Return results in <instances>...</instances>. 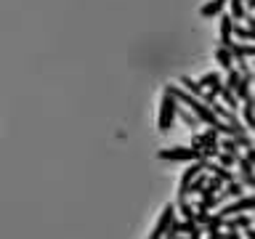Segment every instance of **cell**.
Here are the masks:
<instances>
[{"label":"cell","mask_w":255,"mask_h":239,"mask_svg":"<svg viewBox=\"0 0 255 239\" xmlns=\"http://www.w3.org/2000/svg\"><path fill=\"white\" fill-rule=\"evenodd\" d=\"M229 16H231L234 21H245V16H247L245 0H229Z\"/></svg>","instance_id":"obj_10"},{"label":"cell","mask_w":255,"mask_h":239,"mask_svg":"<svg viewBox=\"0 0 255 239\" xmlns=\"http://www.w3.org/2000/svg\"><path fill=\"white\" fill-rule=\"evenodd\" d=\"M237 167H239V181H242L245 186L255 189V165L247 162V159L239 154V157H237Z\"/></svg>","instance_id":"obj_6"},{"label":"cell","mask_w":255,"mask_h":239,"mask_svg":"<svg viewBox=\"0 0 255 239\" xmlns=\"http://www.w3.org/2000/svg\"><path fill=\"white\" fill-rule=\"evenodd\" d=\"M205 183H207V170H202L194 181L189 183V194H199V191L205 189Z\"/></svg>","instance_id":"obj_13"},{"label":"cell","mask_w":255,"mask_h":239,"mask_svg":"<svg viewBox=\"0 0 255 239\" xmlns=\"http://www.w3.org/2000/svg\"><path fill=\"white\" fill-rule=\"evenodd\" d=\"M205 170V159H194V162L189 165V170L183 173V178H181V186H178V199H186L189 197V183L197 178L199 173Z\"/></svg>","instance_id":"obj_3"},{"label":"cell","mask_w":255,"mask_h":239,"mask_svg":"<svg viewBox=\"0 0 255 239\" xmlns=\"http://www.w3.org/2000/svg\"><path fill=\"white\" fill-rule=\"evenodd\" d=\"M253 83H255V77H253Z\"/></svg>","instance_id":"obj_29"},{"label":"cell","mask_w":255,"mask_h":239,"mask_svg":"<svg viewBox=\"0 0 255 239\" xmlns=\"http://www.w3.org/2000/svg\"><path fill=\"white\" fill-rule=\"evenodd\" d=\"M215 61H218L221 69H226V72L234 69V56H231V51H229V48H223V45L215 48Z\"/></svg>","instance_id":"obj_9"},{"label":"cell","mask_w":255,"mask_h":239,"mask_svg":"<svg viewBox=\"0 0 255 239\" xmlns=\"http://www.w3.org/2000/svg\"><path fill=\"white\" fill-rule=\"evenodd\" d=\"M178 213L183 215V221H191V223H194V207H191L186 199H178Z\"/></svg>","instance_id":"obj_16"},{"label":"cell","mask_w":255,"mask_h":239,"mask_svg":"<svg viewBox=\"0 0 255 239\" xmlns=\"http://www.w3.org/2000/svg\"><path fill=\"white\" fill-rule=\"evenodd\" d=\"M253 213H255V210H253ZM253 221H255V215H253Z\"/></svg>","instance_id":"obj_28"},{"label":"cell","mask_w":255,"mask_h":239,"mask_svg":"<svg viewBox=\"0 0 255 239\" xmlns=\"http://www.w3.org/2000/svg\"><path fill=\"white\" fill-rule=\"evenodd\" d=\"M186 234H189V239H202V234H205V231H202V226H197V223H191Z\"/></svg>","instance_id":"obj_20"},{"label":"cell","mask_w":255,"mask_h":239,"mask_svg":"<svg viewBox=\"0 0 255 239\" xmlns=\"http://www.w3.org/2000/svg\"><path fill=\"white\" fill-rule=\"evenodd\" d=\"M234 35L242 40V43H247V40H250V32H247V27H242L239 21H234Z\"/></svg>","instance_id":"obj_19"},{"label":"cell","mask_w":255,"mask_h":239,"mask_svg":"<svg viewBox=\"0 0 255 239\" xmlns=\"http://www.w3.org/2000/svg\"><path fill=\"white\" fill-rule=\"evenodd\" d=\"M245 5H247V8H253V11H255V0H247Z\"/></svg>","instance_id":"obj_25"},{"label":"cell","mask_w":255,"mask_h":239,"mask_svg":"<svg viewBox=\"0 0 255 239\" xmlns=\"http://www.w3.org/2000/svg\"><path fill=\"white\" fill-rule=\"evenodd\" d=\"M253 112H255V99H253Z\"/></svg>","instance_id":"obj_27"},{"label":"cell","mask_w":255,"mask_h":239,"mask_svg":"<svg viewBox=\"0 0 255 239\" xmlns=\"http://www.w3.org/2000/svg\"><path fill=\"white\" fill-rule=\"evenodd\" d=\"M223 221H226V218H223L221 213H215V215H210V221L205 223V231H210V229H221V226H223Z\"/></svg>","instance_id":"obj_18"},{"label":"cell","mask_w":255,"mask_h":239,"mask_svg":"<svg viewBox=\"0 0 255 239\" xmlns=\"http://www.w3.org/2000/svg\"><path fill=\"white\" fill-rule=\"evenodd\" d=\"M218 96L223 99V107L231 109V112H237V109H239V104H242V101H239L237 96H234V91H229V88H223V91H221Z\"/></svg>","instance_id":"obj_12"},{"label":"cell","mask_w":255,"mask_h":239,"mask_svg":"<svg viewBox=\"0 0 255 239\" xmlns=\"http://www.w3.org/2000/svg\"><path fill=\"white\" fill-rule=\"evenodd\" d=\"M175 117H178V101H175V96L165 88L162 99H159V115H157V127L159 133H167L175 122Z\"/></svg>","instance_id":"obj_1"},{"label":"cell","mask_w":255,"mask_h":239,"mask_svg":"<svg viewBox=\"0 0 255 239\" xmlns=\"http://www.w3.org/2000/svg\"><path fill=\"white\" fill-rule=\"evenodd\" d=\"M218 21H221V45L231 48L234 45V19H231L229 13H221Z\"/></svg>","instance_id":"obj_5"},{"label":"cell","mask_w":255,"mask_h":239,"mask_svg":"<svg viewBox=\"0 0 255 239\" xmlns=\"http://www.w3.org/2000/svg\"><path fill=\"white\" fill-rule=\"evenodd\" d=\"M237 157L239 154H229V151H218V154H215L218 165H223V167H234L237 165Z\"/></svg>","instance_id":"obj_15"},{"label":"cell","mask_w":255,"mask_h":239,"mask_svg":"<svg viewBox=\"0 0 255 239\" xmlns=\"http://www.w3.org/2000/svg\"><path fill=\"white\" fill-rule=\"evenodd\" d=\"M245 159H247V162H253V165H255V146L245 149Z\"/></svg>","instance_id":"obj_23"},{"label":"cell","mask_w":255,"mask_h":239,"mask_svg":"<svg viewBox=\"0 0 255 239\" xmlns=\"http://www.w3.org/2000/svg\"><path fill=\"white\" fill-rule=\"evenodd\" d=\"M159 159H167V162H194V159H202L199 154V146L191 143V146H173V149H159L157 151Z\"/></svg>","instance_id":"obj_2"},{"label":"cell","mask_w":255,"mask_h":239,"mask_svg":"<svg viewBox=\"0 0 255 239\" xmlns=\"http://www.w3.org/2000/svg\"><path fill=\"white\" fill-rule=\"evenodd\" d=\"M178 115H181V120H183V122H186L189 127H199V125H202V122H199V120H197L194 115H191V112H189L186 107H181V104H178Z\"/></svg>","instance_id":"obj_14"},{"label":"cell","mask_w":255,"mask_h":239,"mask_svg":"<svg viewBox=\"0 0 255 239\" xmlns=\"http://www.w3.org/2000/svg\"><path fill=\"white\" fill-rule=\"evenodd\" d=\"M223 239H242V231H239V229H229L226 234H223Z\"/></svg>","instance_id":"obj_21"},{"label":"cell","mask_w":255,"mask_h":239,"mask_svg":"<svg viewBox=\"0 0 255 239\" xmlns=\"http://www.w3.org/2000/svg\"><path fill=\"white\" fill-rule=\"evenodd\" d=\"M173 221H175V207L173 205H165V210H162V215H159V221L154 223L149 239H165V231H167V226H170Z\"/></svg>","instance_id":"obj_4"},{"label":"cell","mask_w":255,"mask_h":239,"mask_svg":"<svg viewBox=\"0 0 255 239\" xmlns=\"http://www.w3.org/2000/svg\"><path fill=\"white\" fill-rule=\"evenodd\" d=\"M205 234H207V239H223L221 229H210V231H205Z\"/></svg>","instance_id":"obj_22"},{"label":"cell","mask_w":255,"mask_h":239,"mask_svg":"<svg viewBox=\"0 0 255 239\" xmlns=\"http://www.w3.org/2000/svg\"><path fill=\"white\" fill-rule=\"evenodd\" d=\"M205 170L213 173V178H218L221 183L234 181V170H231V167H223V165H218V162H213V159H205Z\"/></svg>","instance_id":"obj_7"},{"label":"cell","mask_w":255,"mask_h":239,"mask_svg":"<svg viewBox=\"0 0 255 239\" xmlns=\"http://www.w3.org/2000/svg\"><path fill=\"white\" fill-rule=\"evenodd\" d=\"M250 67H253V72H255V61H253V64H250Z\"/></svg>","instance_id":"obj_26"},{"label":"cell","mask_w":255,"mask_h":239,"mask_svg":"<svg viewBox=\"0 0 255 239\" xmlns=\"http://www.w3.org/2000/svg\"><path fill=\"white\" fill-rule=\"evenodd\" d=\"M181 88L186 93H191V96H197V99H202L205 96V88L197 83V80H191V77H181Z\"/></svg>","instance_id":"obj_11"},{"label":"cell","mask_w":255,"mask_h":239,"mask_svg":"<svg viewBox=\"0 0 255 239\" xmlns=\"http://www.w3.org/2000/svg\"><path fill=\"white\" fill-rule=\"evenodd\" d=\"M218 146H221V151H229V154H239V143H237L234 138H229V135L218 143Z\"/></svg>","instance_id":"obj_17"},{"label":"cell","mask_w":255,"mask_h":239,"mask_svg":"<svg viewBox=\"0 0 255 239\" xmlns=\"http://www.w3.org/2000/svg\"><path fill=\"white\" fill-rule=\"evenodd\" d=\"M253 215L250 213H234V215H229L226 221H223V226L226 229H239V231H245L247 226H253Z\"/></svg>","instance_id":"obj_8"},{"label":"cell","mask_w":255,"mask_h":239,"mask_svg":"<svg viewBox=\"0 0 255 239\" xmlns=\"http://www.w3.org/2000/svg\"><path fill=\"white\" fill-rule=\"evenodd\" d=\"M247 32H250V40H255V16L247 19Z\"/></svg>","instance_id":"obj_24"}]
</instances>
